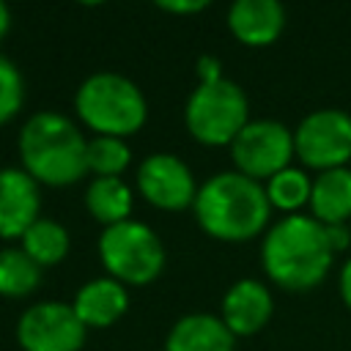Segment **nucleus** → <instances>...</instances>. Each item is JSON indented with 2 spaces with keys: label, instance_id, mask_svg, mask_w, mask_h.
I'll return each mask as SVG.
<instances>
[{
  "label": "nucleus",
  "instance_id": "f257e3e1",
  "mask_svg": "<svg viewBox=\"0 0 351 351\" xmlns=\"http://www.w3.org/2000/svg\"><path fill=\"white\" fill-rule=\"evenodd\" d=\"M332 247L326 225L313 214H285L277 219L261 244L266 277L285 291H310L332 269Z\"/></svg>",
  "mask_w": 351,
  "mask_h": 351
},
{
  "label": "nucleus",
  "instance_id": "f03ea898",
  "mask_svg": "<svg viewBox=\"0 0 351 351\" xmlns=\"http://www.w3.org/2000/svg\"><path fill=\"white\" fill-rule=\"evenodd\" d=\"M197 225L219 241H247L271 217L266 186L239 170H222L197 186L192 203Z\"/></svg>",
  "mask_w": 351,
  "mask_h": 351
},
{
  "label": "nucleus",
  "instance_id": "7ed1b4c3",
  "mask_svg": "<svg viewBox=\"0 0 351 351\" xmlns=\"http://www.w3.org/2000/svg\"><path fill=\"white\" fill-rule=\"evenodd\" d=\"M16 145H19L22 170L30 173L38 184L69 186L88 173L85 165L88 137L63 112L55 110L33 112L19 129Z\"/></svg>",
  "mask_w": 351,
  "mask_h": 351
},
{
  "label": "nucleus",
  "instance_id": "20e7f679",
  "mask_svg": "<svg viewBox=\"0 0 351 351\" xmlns=\"http://www.w3.org/2000/svg\"><path fill=\"white\" fill-rule=\"evenodd\" d=\"M74 110L90 132L121 140L140 132L148 118L143 90L118 71H96L85 77L74 93Z\"/></svg>",
  "mask_w": 351,
  "mask_h": 351
},
{
  "label": "nucleus",
  "instance_id": "39448f33",
  "mask_svg": "<svg viewBox=\"0 0 351 351\" xmlns=\"http://www.w3.org/2000/svg\"><path fill=\"white\" fill-rule=\"evenodd\" d=\"M184 123L203 145H230L250 123V101L239 82H197L184 104Z\"/></svg>",
  "mask_w": 351,
  "mask_h": 351
},
{
  "label": "nucleus",
  "instance_id": "423d86ee",
  "mask_svg": "<svg viewBox=\"0 0 351 351\" xmlns=\"http://www.w3.org/2000/svg\"><path fill=\"white\" fill-rule=\"evenodd\" d=\"M99 261L107 277L123 285H148L165 269V244L145 222L126 219L101 230Z\"/></svg>",
  "mask_w": 351,
  "mask_h": 351
},
{
  "label": "nucleus",
  "instance_id": "0eeeda50",
  "mask_svg": "<svg viewBox=\"0 0 351 351\" xmlns=\"http://www.w3.org/2000/svg\"><path fill=\"white\" fill-rule=\"evenodd\" d=\"M293 148L302 165L324 173L351 159V112L324 107L307 112L293 129Z\"/></svg>",
  "mask_w": 351,
  "mask_h": 351
},
{
  "label": "nucleus",
  "instance_id": "6e6552de",
  "mask_svg": "<svg viewBox=\"0 0 351 351\" xmlns=\"http://www.w3.org/2000/svg\"><path fill=\"white\" fill-rule=\"evenodd\" d=\"M230 156L239 173L255 181H269L274 173L291 167V159L296 156L293 132L280 121L255 118L230 143Z\"/></svg>",
  "mask_w": 351,
  "mask_h": 351
},
{
  "label": "nucleus",
  "instance_id": "1a4fd4ad",
  "mask_svg": "<svg viewBox=\"0 0 351 351\" xmlns=\"http://www.w3.org/2000/svg\"><path fill=\"white\" fill-rule=\"evenodd\" d=\"M88 326L69 302H36L16 321V343L22 351H80Z\"/></svg>",
  "mask_w": 351,
  "mask_h": 351
},
{
  "label": "nucleus",
  "instance_id": "9d476101",
  "mask_svg": "<svg viewBox=\"0 0 351 351\" xmlns=\"http://www.w3.org/2000/svg\"><path fill=\"white\" fill-rule=\"evenodd\" d=\"M137 189L151 206L165 211L189 208L197 195V184L189 165L181 156L165 151H156L143 159V165L137 167Z\"/></svg>",
  "mask_w": 351,
  "mask_h": 351
},
{
  "label": "nucleus",
  "instance_id": "9b49d317",
  "mask_svg": "<svg viewBox=\"0 0 351 351\" xmlns=\"http://www.w3.org/2000/svg\"><path fill=\"white\" fill-rule=\"evenodd\" d=\"M38 181L22 167H0V239H22L38 219Z\"/></svg>",
  "mask_w": 351,
  "mask_h": 351
},
{
  "label": "nucleus",
  "instance_id": "f8f14e48",
  "mask_svg": "<svg viewBox=\"0 0 351 351\" xmlns=\"http://www.w3.org/2000/svg\"><path fill=\"white\" fill-rule=\"evenodd\" d=\"M271 313H274L271 291L261 280L244 277L225 291L219 318L233 332V337H250L269 324Z\"/></svg>",
  "mask_w": 351,
  "mask_h": 351
},
{
  "label": "nucleus",
  "instance_id": "ddd939ff",
  "mask_svg": "<svg viewBox=\"0 0 351 351\" xmlns=\"http://www.w3.org/2000/svg\"><path fill=\"white\" fill-rule=\"evenodd\" d=\"M230 33L247 47H266L285 27V5L280 0H236L228 8Z\"/></svg>",
  "mask_w": 351,
  "mask_h": 351
},
{
  "label": "nucleus",
  "instance_id": "4468645a",
  "mask_svg": "<svg viewBox=\"0 0 351 351\" xmlns=\"http://www.w3.org/2000/svg\"><path fill=\"white\" fill-rule=\"evenodd\" d=\"M71 307L88 329H104L112 326L126 313L129 291L123 282L112 277H93L74 293Z\"/></svg>",
  "mask_w": 351,
  "mask_h": 351
},
{
  "label": "nucleus",
  "instance_id": "2eb2a0df",
  "mask_svg": "<svg viewBox=\"0 0 351 351\" xmlns=\"http://www.w3.org/2000/svg\"><path fill=\"white\" fill-rule=\"evenodd\" d=\"M233 348H236L233 332L222 324L219 315H208V313L181 315L165 337V351H233Z\"/></svg>",
  "mask_w": 351,
  "mask_h": 351
},
{
  "label": "nucleus",
  "instance_id": "dca6fc26",
  "mask_svg": "<svg viewBox=\"0 0 351 351\" xmlns=\"http://www.w3.org/2000/svg\"><path fill=\"white\" fill-rule=\"evenodd\" d=\"M310 211L324 225H343L351 217V170L335 167L313 178Z\"/></svg>",
  "mask_w": 351,
  "mask_h": 351
},
{
  "label": "nucleus",
  "instance_id": "f3484780",
  "mask_svg": "<svg viewBox=\"0 0 351 351\" xmlns=\"http://www.w3.org/2000/svg\"><path fill=\"white\" fill-rule=\"evenodd\" d=\"M132 189L123 178H93L85 189V208L104 228L132 219Z\"/></svg>",
  "mask_w": 351,
  "mask_h": 351
},
{
  "label": "nucleus",
  "instance_id": "a211bd4d",
  "mask_svg": "<svg viewBox=\"0 0 351 351\" xmlns=\"http://www.w3.org/2000/svg\"><path fill=\"white\" fill-rule=\"evenodd\" d=\"M19 247L25 250V255L33 263H38L41 269H47V266H58L69 255L71 239H69V230L60 222L47 219V217H38L25 230V236L19 239Z\"/></svg>",
  "mask_w": 351,
  "mask_h": 351
},
{
  "label": "nucleus",
  "instance_id": "6ab92c4d",
  "mask_svg": "<svg viewBox=\"0 0 351 351\" xmlns=\"http://www.w3.org/2000/svg\"><path fill=\"white\" fill-rule=\"evenodd\" d=\"M41 282V266L33 263L22 247L0 250V296L22 299Z\"/></svg>",
  "mask_w": 351,
  "mask_h": 351
},
{
  "label": "nucleus",
  "instance_id": "aec40b11",
  "mask_svg": "<svg viewBox=\"0 0 351 351\" xmlns=\"http://www.w3.org/2000/svg\"><path fill=\"white\" fill-rule=\"evenodd\" d=\"M263 186H266V197L271 208H280L285 214H299V208L310 203L313 178L302 167H285L274 173Z\"/></svg>",
  "mask_w": 351,
  "mask_h": 351
},
{
  "label": "nucleus",
  "instance_id": "412c9836",
  "mask_svg": "<svg viewBox=\"0 0 351 351\" xmlns=\"http://www.w3.org/2000/svg\"><path fill=\"white\" fill-rule=\"evenodd\" d=\"M129 162H132V151L126 140L107 137V134L88 137L85 165H88V173H93V178H121Z\"/></svg>",
  "mask_w": 351,
  "mask_h": 351
},
{
  "label": "nucleus",
  "instance_id": "4be33fe9",
  "mask_svg": "<svg viewBox=\"0 0 351 351\" xmlns=\"http://www.w3.org/2000/svg\"><path fill=\"white\" fill-rule=\"evenodd\" d=\"M25 104V77L19 66L0 52V126L11 121Z\"/></svg>",
  "mask_w": 351,
  "mask_h": 351
},
{
  "label": "nucleus",
  "instance_id": "5701e85b",
  "mask_svg": "<svg viewBox=\"0 0 351 351\" xmlns=\"http://www.w3.org/2000/svg\"><path fill=\"white\" fill-rule=\"evenodd\" d=\"M225 74H222L219 58H214V55H200L197 58V82H217Z\"/></svg>",
  "mask_w": 351,
  "mask_h": 351
},
{
  "label": "nucleus",
  "instance_id": "b1692460",
  "mask_svg": "<svg viewBox=\"0 0 351 351\" xmlns=\"http://www.w3.org/2000/svg\"><path fill=\"white\" fill-rule=\"evenodd\" d=\"M156 8H162L167 14H197V11L208 8V0H159Z\"/></svg>",
  "mask_w": 351,
  "mask_h": 351
},
{
  "label": "nucleus",
  "instance_id": "393cba45",
  "mask_svg": "<svg viewBox=\"0 0 351 351\" xmlns=\"http://www.w3.org/2000/svg\"><path fill=\"white\" fill-rule=\"evenodd\" d=\"M326 239H329L332 252L337 255V252H343V250L351 244V230H348L346 222H343V225H326Z\"/></svg>",
  "mask_w": 351,
  "mask_h": 351
},
{
  "label": "nucleus",
  "instance_id": "a878e982",
  "mask_svg": "<svg viewBox=\"0 0 351 351\" xmlns=\"http://www.w3.org/2000/svg\"><path fill=\"white\" fill-rule=\"evenodd\" d=\"M340 296H343V302H346V307L351 310V258L343 263V269H340Z\"/></svg>",
  "mask_w": 351,
  "mask_h": 351
},
{
  "label": "nucleus",
  "instance_id": "bb28decb",
  "mask_svg": "<svg viewBox=\"0 0 351 351\" xmlns=\"http://www.w3.org/2000/svg\"><path fill=\"white\" fill-rule=\"evenodd\" d=\"M8 30H11V11H8V5L0 0V41L5 38Z\"/></svg>",
  "mask_w": 351,
  "mask_h": 351
}]
</instances>
